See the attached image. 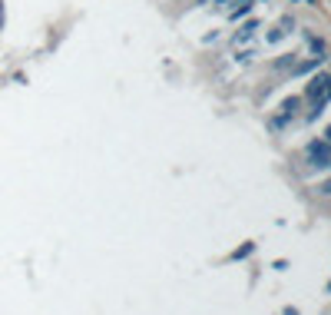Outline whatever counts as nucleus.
<instances>
[{
    "mask_svg": "<svg viewBox=\"0 0 331 315\" xmlns=\"http://www.w3.org/2000/svg\"><path fill=\"white\" fill-rule=\"evenodd\" d=\"M305 156H308V166H312V170L328 166V159H331V139H312V143L305 146Z\"/></svg>",
    "mask_w": 331,
    "mask_h": 315,
    "instance_id": "f257e3e1",
    "label": "nucleus"
},
{
    "mask_svg": "<svg viewBox=\"0 0 331 315\" xmlns=\"http://www.w3.org/2000/svg\"><path fill=\"white\" fill-rule=\"evenodd\" d=\"M295 110H298V100H288L285 107H281V116H275V120H272V126H281L288 116H295Z\"/></svg>",
    "mask_w": 331,
    "mask_h": 315,
    "instance_id": "f03ea898",
    "label": "nucleus"
},
{
    "mask_svg": "<svg viewBox=\"0 0 331 315\" xmlns=\"http://www.w3.org/2000/svg\"><path fill=\"white\" fill-rule=\"evenodd\" d=\"M252 252H255V242H245V246H238V249H235V252H232V256H229V259H232V262H238V259H249V256H252Z\"/></svg>",
    "mask_w": 331,
    "mask_h": 315,
    "instance_id": "7ed1b4c3",
    "label": "nucleus"
},
{
    "mask_svg": "<svg viewBox=\"0 0 331 315\" xmlns=\"http://www.w3.org/2000/svg\"><path fill=\"white\" fill-rule=\"evenodd\" d=\"M328 80H331V76H315V80L308 83V90H305V93H308V96H315L318 90H325V83H328Z\"/></svg>",
    "mask_w": 331,
    "mask_h": 315,
    "instance_id": "20e7f679",
    "label": "nucleus"
},
{
    "mask_svg": "<svg viewBox=\"0 0 331 315\" xmlns=\"http://www.w3.org/2000/svg\"><path fill=\"white\" fill-rule=\"evenodd\" d=\"M325 139H331V126H328V130H325Z\"/></svg>",
    "mask_w": 331,
    "mask_h": 315,
    "instance_id": "39448f33",
    "label": "nucleus"
},
{
    "mask_svg": "<svg viewBox=\"0 0 331 315\" xmlns=\"http://www.w3.org/2000/svg\"><path fill=\"white\" fill-rule=\"evenodd\" d=\"M328 170H331V159H328Z\"/></svg>",
    "mask_w": 331,
    "mask_h": 315,
    "instance_id": "423d86ee",
    "label": "nucleus"
},
{
    "mask_svg": "<svg viewBox=\"0 0 331 315\" xmlns=\"http://www.w3.org/2000/svg\"><path fill=\"white\" fill-rule=\"evenodd\" d=\"M328 292H331V282H328Z\"/></svg>",
    "mask_w": 331,
    "mask_h": 315,
    "instance_id": "0eeeda50",
    "label": "nucleus"
}]
</instances>
